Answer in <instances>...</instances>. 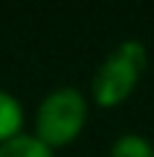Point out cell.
Returning a JSON list of instances; mask_svg holds the SVG:
<instances>
[{
  "label": "cell",
  "instance_id": "3",
  "mask_svg": "<svg viewBox=\"0 0 154 157\" xmlns=\"http://www.w3.org/2000/svg\"><path fill=\"white\" fill-rule=\"evenodd\" d=\"M0 157H52V154H50V148H47L38 137L15 134V137H9V140H3Z\"/></svg>",
  "mask_w": 154,
  "mask_h": 157
},
{
  "label": "cell",
  "instance_id": "1",
  "mask_svg": "<svg viewBox=\"0 0 154 157\" xmlns=\"http://www.w3.org/2000/svg\"><path fill=\"white\" fill-rule=\"evenodd\" d=\"M145 67V50L140 41H122L114 52L102 61V67L93 76V96L102 105L122 102L131 87L137 84L140 73Z\"/></svg>",
  "mask_w": 154,
  "mask_h": 157
},
{
  "label": "cell",
  "instance_id": "2",
  "mask_svg": "<svg viewBox=\"0 0 154 157\" xmlns=\"http://www.w3.org/2000/svg\"><path fill=\"white\" fill-rule=\"evenodd\" d=\"M85 122V99L76 87H58L38 108V140L44 146L67 143Z\"/></svg>",
  "mask_w": 154,
  "mask_h": 157
},
{
  "label": "cell",
  "instance_id": "4",
  "mask_svg": "<svg viewBox=\"0 0 154 157\" xmlns=\"http://www.w3.org/2000/svg\"><path fill=\"white\" fill-rule=\"evenodd\" d=\"M17 125H21V105H17L15 96L0 90V140L15 137Z\"/></svg>",
  "mask_w": 154,
  "mask_h": 157
},
{
  "label": "cell",
  "instance_id": "5",
  "mask_svg": "<svg viewBox=\"0 0 154 157\" xmlns=\"http://www.w3.org/2000/svg\"><path fill=\"white\" fill-rule=\"evenodd\" d=\"M111 157H154V146L140 134H122L111 148Z\"/></svg>",
  "mask_w": 154,
  "mask_h": 157
}]
</instances>
